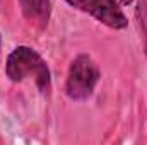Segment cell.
Instances as JSON below:
<instances>
[{"mask_svg": "<svg viewBox=\"0 0 147 145\" xmlns=\"http://www.w3.org/2000/svg\"><path fill=\"white\" fill-rule=\"evenodd\" d=\"M135 17L139 22V29L142 34V43H144V50H146L147 56V0H139L137 9H135Z\"/></svg>", "mask_w": 147, "mask_h": 145, "instance_id": "obj_5", "label": "cell"}, {"mask_svg": "<svg viewBox=\"0 0 147 145\" xmlns=\"http://www.w3.org/2000/svg\"><path fill=\"white\" fill-rule=\"evenodd\" d=\"M7 77L12 82H22L26 79H34L38 91L45 96L51 91V75L46 62L39 56L33 48L29 46H19L16 48L5 63Z\"/></svg>", "mask_w": 147, "mask_h": 145, "instance_id": "obj_1", "label": "cell"}, {"mask_svg": "<svg viewBox=\"0 0 147 145\" xmlns=\"http://www.w3.org/2000/svg\"><path fill=\"white\" fill-rule=\"evenodd\" d=\"M24 19L38 29H43L50 19V0H19Z\"/></svg>", "mask_w": 147, "mask_h": 145, "instance_id": "obj_4", "label": "cell"}, {"mask_svg": "<svg viewBox=\"0 0 147 145\" xmlns=\"http://www.w3.org/2000/svg\"><path fill=\"white\" fill-rule=\"evenodd\" d=\"M120 5H128V3H132V0H116Z\"/></svg>", "mask_w": 147, "mask_h": 145, "instance_id": "obj_6", "label": "cell"}, {"mask_svg": "<svg viewBox=\"0 0 147 145\" xmlns=\"http://www.w3.org/2000/svg\"><path fill=\"white\" fill-rule=\"evenodd\" d=\"M101 72L89 55H79L67 73L65 92L72 101H86L92 96Z\"/></svg>", "mask_w": 147, "mask_h": 145, "instance_id": "obj_2", "label": "cell"}, {"mask_svg": "<svg viewBox=\"0 0 147 145\" xmlns=\"http://www.w3.org/2000/svg\"><path fill=\"white\" fill-rule=\"evenodd\" d=\"M70 7L79 9L96 21L103 22L111 29H123L128 26V19L120 9L116 0H65Z\"/></svg>", "mask_w": 147, "mask_h": 145, "instance_id": "obj_3", "label": "cell"}]
</instances>
